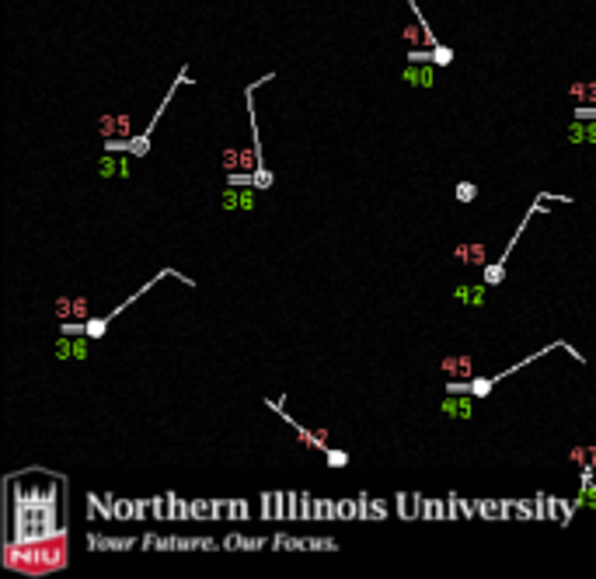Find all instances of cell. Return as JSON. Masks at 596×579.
I'll list each match as a JSON object with an SVG mask.
<instances>
[{
  "instance_id": "obj_10",
  "label": "cell",
  "mask_w": 596,
  "mask_h": 579,
  "mask_svg": "<svg viewBox=\"0 0 596 579\" xmlns=\"http://www.w3.org/2000/svg\"><path fill=\"white\" fill-rule=\"evenodd\" d=\"M255 192H258L255 185H224L220 202L227 213H234V209H255Z\"/></svg>"
},
{
  "instance_id": "obj_12",
  "label": "cell",
  "mask_w": 596,
  "mask_h": 579,
  "mask_svg": "<svg viewBox=\"0 0 596 579\" xmlns=\"http://www.w3.org/2000/svg\"><path fill=\"white\" fill-rule=\"evenodd\" d=\"M94 168H98L101 178H129V175H133V161H129V157L108 154V150L98 157V165H94Z\"/></svg>"
},
{
  "instance_id": "obj_22",
  "label": "cell",
  "mask_w": 596,
  "mask_h": 579,
  "mask_svg": "<svg viewBox=\"0 0 596 579\" xmlns=\"http://www.w3.org/2000/svg\"><path fill=\"white\" fill-rule=\"evenodd\" d=\"M108 154H129V140H105Z\"/></svg>"
},
{
  "instance_id": "obj_21",
  "label": "cell",
  "mask_w": 596,
  "mask_h": 579,
  "mask_svg": "<svg viewBox=\"0 0 596 579\" xmlns=\"http://www.w3.org/2000/svg\"><path fill=\"white\" fill-rule=\"evenodd\" d=\"M324 457H328V467H349V454L339 450V447H328V450H324Z\"/></svg>"
},
{
  "instance_id": "obj_8",
  "label": "cell",
  "mask_w": 596,
  "mask_h": 579,
  "mask_svg": "<svg viewBox=\"0 0 596 579\" xmlns=\"http://www.w3.org/2000/svg\"><path fill=\"white\" fill-rule=\"evenodd\" d=\"M56 318H60V325H67V322H87V318H91L87 297H84V293L60 297V300H56Z\"/></svg>"
},
{
  "instance_id": "obj_14",
  "label": "cell",
  "mask_w": 596,
  "mask_h": 579,
  "mask_svg": "<svg viewBox=\"0 0 596 579\" xmlns=\"http://www.w3.org/2000/svg\"><path fill=\"white\" fill-rule=\"evenodd\" d=\"M454 258L460 262V266H478V269L492 262V258H489V248H485L481 241H460V244L454 248Z\"/></svg>"
},
{
  "instance_id": "obj_13",
  "label": "cell",
  "mask_w": 596,
  "mask_h": 579,
  "mask_svg": "<svg viewBox=\"0 0 596 579\" xmlns=\"http://www.w3.org/2000/svg\"><path fill=\"white\" fill-rule=\"evenodd\" d=\"M474 401H478V398H471V394H450V391H447V398L440 401V412L450 415V419H460V423H467V419H474Z\"/></svg>"
},
{
  "instance_id": "obj_2",
  "label": "cell",
  "mask_w": 596,
  "mask_h": 579,
  "mask_svg": "<svg viewBox=\"0 0 596 579\" xmlns=\"http://www.w3.org/2000/svg\"><path fill=\"white\" fill-rule=\"evenodd\" d=\"M70 562V548H67V531L52 534L45 541H32V545H18V541H4V565L14 572H28V576H45V572H60Z\"/></svg>"
},
{
  "instance_id": "obj_5",
  "label": "cell",
  "mask_w": 596,
  "mask_h": 579,
  "mask_svg": "<svg viewBox=\"0 0 596 579\" xmlns=\"http://www.w3.org/2000/svg\"><path fill=\"white\" fill-rule=\"evenodd\" d=\"M268 408H273V412H279V419H283V423L293 430V436L307 447V450H328V433H324V430H307V426H300L297 423V419H290L286 412H283V398L279 401H265Z\"/></svg>"
},
{
  "instance_id": "obj_20",
  "label": "cell",
  "mask_w": 596,
  "mask_h": 579,
  "mask_svg": "<svg viewBox=\"0 0 596 579\" xmlns=\"http://www.w3.org/2000/svg\"><path fill=\"white\" fill-rule=\"evenodd\" d=\"M454 60H457V52H454L450 45H443V42H440L436 49H432V63H436V67H450Z\"/></svg>"
},
{
  "instance_id": "obj_9",
  "label": "cell",
  "mask_w": 596,
  "mask_h": 579,
  "mask_svg": "<svg viewBox=\"0 0 596 579\" xmlns=\"http://www.w3.org/2000/svg\"><path fill=\"white\" fill-rule=\"evenodd\" d=\"M440 370L447 374V381H471L474 377V356L471 352H454L440 359Z\"/></svg>"
},
{
  "instance_id": "obj_17",
  "label": "cell",
  "mask_w": 596,
  "mask_h": 579,
  "mask_svg": "<svg viewBox=\"0 0 596 579\" xmlns=\"http://www.w3.org/2000/svg\"><path fill=\"white\" fill-rule=\"evenodd\" d=\"M489 290H492V286H485V283H478V286H457V290H450V300H457V304H464V307H485V297H489Z\"/></svg>"
},
{
  "instance_id": "obj_7",
  "label": "cell",
  "mask_w": 596,
  "mask_h": 579,
  "mask_svg": "<svg viewBox=\"0 0 596 579\" xmlns=\"http://www.w3.org/2000/svg\"><path fill=\"white\" fill-rule=\"evenodd\" d=\"M224 171H258V154L255 147H224Z\"/></svg>"
},
{
  "instance_id": "obj_11",
  "label": "cell",
  "mask_w": 596,
  "mask_h": 579,
  "mask_svg": "<svg viewBox=\"0 0 596 579\" xmlns=\"http://www.w3.org/2000/svg\"><path fill=\"white\" fill-rule=\"evenodd\" d=\"M87 335H70V332H60V339H56V359H87Z\"/></svg>"
},
{
  "instance_id": "obj_19",
  "label": "cell",
  "mask_w": 596,
  "mask_h": 579,
  "mask_svg": "<svg viewBox=\"0 0 596 579\" xmlns=\"http://www.w3.org/2000/svg\"><path fill=\"white\" fill-rule=\"evenodd\" d=\"M454 199H457L460 206L474 202V199H478V185H474L471 178H460V182H457V189H454Z\"/></svg>"
},
{
  "instance_id": "obj_15",
  "label": "cell",
  "mask_w": 596,
  "mask_h": 579,
  "mask_svg": "<svg viewBox=\"0 0 596 579\" xmlns=\"http://www.w3.org/2000/svg\"><path fill=\"white\" fill-rule=\"evenodd\" d=\"M401 81L408 87H432L436 84V63H408L401 70Z\"/></svg>"
},
{
  "instance_id": "obj_6",
  "label": "cell",
  "mask_w": 596,
  "mask_h": 579,
  "mask_svg": "<svg viewBox=\"0 0 596 579\" xmlns=\"http://www.w3.org/2000/svg\"><path fill=\"white\" fill-rule=\"evenodd\" d=\"M98 133H101V140H133L136 126H133V116L119 112V116H101L98 119Z\"/></svg>"
},
{
  "instance_id": "obj_18",
  "label": "cell",
  "mask_w": 596,
  "mask_h": 579,
  "mask_svg": "<svg viewBox=\"0 0 596 579\" xmlns=\"http://www.w3.org/2000/svg\"><path fill=\"white\" fill-rule=\"evenodd\" d=\"M596 509V478L593 482H582L579 485V496L572 499V513H579V509Z\"/></svg>"
},
{
  "instance_id": "obj_16",
  "label": "cell",
  "mask_w": 596,
  "mask_h": 579,
  "mask_svg": "<svg viewBox=\"0 0 596 579\" xmlns=\"http://www.w3.org/2000/svg\"><path fill=\"white\" fill-rule=\"evenodd\" d=\"M565 140L568 143H589V147H596V119H575V123H568Z\"/></svg>"
},
{
  "instance_id": "obj_1",
  "label": "cell",
  "mask_w": 596,
  "mask_h": 579,
  "mask_svg": "<svg viewBox=\"0 0 596 579\" xmlns=\"http://www.w3.org/2000/svg\"><path fill=\"white\" fill-rule=\"evenodd\" d=\"M63 478L45 475L42 485H14L8 478V541L32 545L67 531L63 520Z\"/></svg>"
},
{
  "instance_id": "obj_4",
  "label": "cell",
  "mask_w": 596,
  "mask_h": 579,
  "mask_svg": "<svg viewBox=\"0 0 596 579\" xmlns=\"http://www.w3.org/2000/svg\"><path fill=\"white\" fill-rule=\"evenodd\" d=\"M189 81H192V77H189V67H182V70H178V77H175V84L168 87V94L160 98V105H157V112H153V119H150V123H147V126H143V129H140V133H136V136L129 140V154H133V157H147V154H150V136H153V129H157L160 116H164V109H168V105H171L175 91H178L182 84H189Z\"/></svg>"
},
{
  "instance_id": "obj_3",
  "label": "cell",
  "mask_w": 596,
  "mask_h": 579,
  "mask_svg": "<svg viewBox=\"0 0 596 579\" xmlns=\"http://www.w3.org/2000/svg\"><path fill=\"white\" fill-rule=\"evenodd\" d=\"M544 202H572V196H551V192H540L530 206H526V213H523V220H520V227L509 234V241H506V248L499 251V258H492L489 266H481V283L485 286H502L506 283V262H509V255H513V248H516V241H520V234L530 227V220H533V213H540L544 209Z\"/></svg>"
}]
</instances>
